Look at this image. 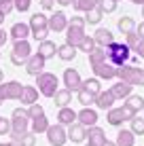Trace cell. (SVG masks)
Wrapping results in <instances>:
<instances>
[{
    "instance_id": "58",
    "label": "cell",
    "mask_w": 144,
    "mask_h": 146,
    "mask_svg": "<svg viewBox=\"0 0 144 146\" xmlns=\"http://www.w3.org/2000/svg\"><path fill=\"white\" fill-rule=\"evenodd\" d=\"M142 17H144V7H142Z\"/></svg>"
},
{
    "instance_id": "52",
    "label": "cell",
    "mask_w": 144,
    "mask_h": 146,
    "mask_svg": "<svg viewBox=\"0 0 144 146\" xmlns=\"http://www.w3.org/2000/svg\"><path fill=\"white\" fill-rule=\"evenodd\" d=\"M4 17H7V15H4L2 11H0V26H2V21H4Z\"/></svg>"
},
{
    "instance_id": "11",
    "label": "cell",
    "mask_w": 144,
    "mask_h": 146,
    "mask_svg": "<svg viewBox=\"0 0 144 146\" xmlns=\"http://www.w3.org/2000/svg\"><path fill=\"white\" fill-rule=\"evenodd\" d=\"M44 64H47V59H44L40 53H32L30 59L26 62V72L30 76H38V74L44 72Z\"/></svg>"
},
{
    "instance_id": "28",
    "label": "cell",
    "mask_w": 144,
    "mask_h": 146,
    "mask_svg": "<svg viewBox=\"0 0 144 146\" xmlns=\"http://www.w3.org/2000/svg\"><path fill=\"white\" fill-rule=\"evenodd\" d=\"M115 144L117 146H133L136 144V135L131 133V129H119Z\"/></svg>"
},
{
    "instance_id": "23",
    "label": "cell",
    "mask_w": 144,
    "mask_h": 146,
    "mask_svg": "<svg viewBox=\"0 0 144 146\" xmlns=\"http://www.w3.org/2000/svg\"><path fill=\"white\" fill-rule=\"evenodd\" d=\"M57 123L59 125H64V127H70L72 123H76V110H72L70 106H66V108H59V112H57Z\"/></svg>"
},
{
    "instance_id": "46",
    "label": "cell",
    "mask_w": 144,
    "mask_h": 146,
    "mask_svg": "<svg viewBox=\"0 0 144 146\" xmlns=\"http://www.w3.org/2000/svg\"><path fill=\"white\" fill-rule=\"evenodd\" d=\"M70 23H78V26H85V17H81V15H74L70 19Z\"/></svg>"
},
{
    "instance_id": "44",
    "label": "cell",
    "mask_w": 144,
    "mask_h": 146,
    "mask_svg": "<svg viewBox=\"0 0 144 146\" xmlns=\"http://www.w3.org/2000/svg\"><path fill=\"white\" fill-rule=\"evenodd\" d=\"M15 9V0H0V11L4 15H9Z\"/></svg>"
},
{
    "instance_id": "8",
    "label": "cell",
    "mask_w": 144,
    "mask_h": 146,
    "mask_svg": "<svg viewBox=\"0 0 144 146\" xmlns=\"http://www.w3.org/2000/svg\"><path fill=\"white\" fill-rule=\"evenodd\" d=\"M85 26H78V23H70L68 21V28H66V42L72 44V47L78 49V44L83 42V38H85Z\"/></svg>"
},
{
    "instance_id": "12",
    "label": "cell",
    "mask_w": 144,
    "mask_h": 146,
    "mask_svg": "<svg viewBox=\"0 0 144 146\" xmlns=\"http://www.w3.org/2000/svg\"><path fill=\"white\" fill-rule=\"evenodd\" d=\"M0 91H2L4 100H21L23 85L19 83V80H9V83L0 85Z\"/></svg>"
},
{
    "instance_id": "7",
    "label": "cell",
    "mask_w": 144,
    "mask_h": 146,
    "mask_svg": "<svg viewBox=\"0 0 144 146\" xmlns=\"http://www.w3.org/2000/svg\"><path fill=\"white\" fill-rule=\"evenodd\" d=\"M47 142L51 144V146H64L68 142V131H66V127L64 125H49V129H47Z\"/></svg>"
},
{
    "instance_id": "42",
    "label": "cell",
    "mask_w": 144,
    "mask_h": 146,
    "mask_svg": "<svg viewBox=\"0 0 144 146\" xmlns=\"http://www.w3.org/2000/svg\"><path fill=\"white\" fill-rule=\"evenodd\" d=\"M13 127H11V119L0 117V135H11Z\"/></svg>"
},
{
    "instance_id": "53",
    "label": "cell",
    "mask_w": 144,
    "mask_h": 146,
    "mask_svg": "<svg viewBox=\"0 0 144 146\" xmlns=\"http://www.w3.org/2000/svg\"><path fill=\"white\" fill-rule=\"evenodd\" d=\"M131 2L133 4H142V7H144V0H131Z\"/></svg>"
},
{
    "instance_id": "31",
    "label": "cell",
    "mask_w": 144,
    "mask_h": 146,
    "mask_svg": "<svg viewBox=\"0 0 144 146\" xmlns=\"http://www.w3.org/2000/svg\"><path fill=\"white\" fill-rule=\"evenodd\" d=\"M72 9L76 13H89L98 9V0H72Z\"/></svg>"
},
{
    "instance_id": "6",
    "label": "cell",
    "mask_w": 144,
    "mask_h": 146,
    "mask_svg": "<svg viewBox=\"0 0 144 146\" xmlns=\"http://www.w3.org/2000/svg\"><path fill=\"white\" fill-rule=\"evenodd\" d=\"M11 133H26L30 129V117H28V108H15L11 112Z\"/></svg>"
},
{
    "instance_id": "10",
    "label": "cell",
    "mask_w": 144,
    "mask_h": 146,
    "mask_svg": "<svg viewBox=\"0 0 144 146\" xmlns=\"http://www.w3.org/2000/svg\"><path fill=\"white\" fill-rule=\"evenodd\" d=\"M64 87L68 89V91H81V87H83V78H81V74H78V70H74V68H66V72H64Z\"/></svg>"
},
{
    "instance_id": "13",
    "label": "cell",
    "mask_w": 144,
    "mask_h": 146,
    "mask_svg": "<svg viewBox=\"0 0 144 146\" xmlns=\"http://www.w3.org/2000/svg\"><path fill=\"white\" fill-rule=\"evenodd\" d=\"M93 74H96V78H102V80H112V78H117V66H112L110 62H102V64H98V66H93Z\"/></svg>"
},
{
    "instance_id": "38",
    "label": "cell",
    "mask_w": 144,
    "mask_h": 146,
    "mask_svg": "<svg viewBox=\"0 0 144 146\" xmlns=\"http://www.w3.org/2000/svg\"><path fill=\"white\" fill-rule=\"evenodd\" d=\"M96 47H98V44H96V40H93V36H89V34H87V36L83 38V42L78 44V51H85V53L89 55Z\"/></svg>"
},
{
    "instance_id": "39",
    "label": "cell",
    "mask_w": 144,
    "mask_h": 146,
    "mask_svg": "<svg viewBox=\"0 0 144 146\" xmlns=\"http://www.w3.org/2000/svg\"><path fill=\"white\" fill-rule=\"evenodd\" d=\"M102 17H104V15L98 11V9H93V11L85 13V23H93V26H96V23H100V21H102Z\"/></svg>"
},
{
    "instance_id": "32",
    "label": "cell",
    "mask_w": 144,
    "mask_h": 146,
    "mask_svg": "<svg viewBox=\"0 0 144 146\" xmlns=\"http://www.w3.org/2000/svg\"><path fill=\"white\" fill-rule=\"evenodd\" d=\"M81 89H85V91L89 95H93V98H98V95L102 93V85H100V78H87V80H83V87Z\"/></svg>"
},
{
    "instance_id": "19",
    "label": "cell",
    "mask_w": 144,
    "mask_h": 146,
    "mask_svg": "<svg viewBox=\"0 0 144 146\" xmlns=\"http://www.w3.org/2000/svg\"><path fill=\"white\" fill-rule=\"evenodd\" d=\"M30 26L28 23H23V21H17V23H13L11 26V32H9V36H11L13 40H28L30 36Z\"/></svg>"
},
{
    "instance_id": "17",
    "label": "cell",
    "mask_w": 144,
    "mask_h": 146,
    "mask_svg": "<svg viewBox=\"0 0 144 146\" xmlns=\"http://www.w3.org/2000/svg\"><path fill=\"white\" fill-rule=\"evenodd\" d=\"M106 131H104L102 127H89L87 129V144H91V146H104L106 144Z\"/></svg>"
},
{
    "instance_id": "40",
    "label": "cell",
    "mask_w": 144,
    "mask_h": 146,
    "mask_svg": "<svg viewBox=\"0 0 144 146\" xmlns=\"http://www.w3.org/2000/svg\"><path fill=\"white\" fill-rule=\"evenodd\" d=\"M76 95H78V102H81V104H83V108H87V106H91V104H93V102H96V98H93V95H89V93L85 91V89H81V91H78Z\"/></svg>"
},
{
    "instance_id": "54",
    "label": "cell",
    "mask_w": 144,
    "mask_h": 146,
    "mask_svg": "<svg viewBox=\"0 0 144 146\" xmlns=\"http://www.w3.org/2000/svg\"><path fill=\"white\" fill-rule=\"evenodd\" d=\"M0 146H13V142H0Z\"/></svg>"
},
{
    "instance_id": "36",
    "label": "cell",
    "mask_w": 144,
    "mask_h": 146,
    "mask_svg": "<svg viewBox=\"0 0 144 146\" xmlns=\"http://www.w3.org/2000/svg\"><path fill=\"white\" fill-rule=\"evenodd\" d=\"M129 123H131L129 129H131L133 135H144V119H142V117H138V114H136V117H133Z\"/></svg>"
},
{
    "instance_id": "41",
    "label": "cell",
    "mask_w": 144,
    "mask_h": 146,
    "mask_svg": "<svg viewBox=\"0 0 144 146\" xmlns=\"http://www.w3.org/2000/svg\"><path fill=\"white\" fill-rule=\"evenodd\" d=\"M42 114H44V108L40 106V104H32V106H28V117H30V121L42 117Z\"/></svg>"
},
{
    "instance_id": "48",
    "label": "cell",
    "mask_w": 144,
    "mask_h": 146,
    "mask_svg": "<svg viewBox=\"0 0 144 146\" xmlns=\"http://www.w3.org/2000/svg\"><path fill=\"white\" fill-rule=\"evenodd\" d=\"M136 55H138V57H140V59H144V40L140 42V47L136 49Z\"/></svg>"
},
{
    "instance_id": "49",
    "label": "cell",
    "mask_w": 144,
    "mask_h": 146,
    "mask_svg": "<svg viewBox=\"0 0 144 146\" xmlns=\"http://www.w3.org/2000/svg\"><path fill=\"white\" fill-rule=\"evenodd\" d=\"M136 32H138V34H140V36H142V40H144V21H142V23H140V26H138V28H136Z\"/></svg>"
},
{
    "instance_id": "45",
    "label": "cell",
    "mask_w": 144,
    "mask_h": 146,
    "mask_svg": "<svg viewBox=\"0 0 144 146\" xmlns=\"http://www.w3.org/2000/svg\"><path fill=\"white\" fill-rule=\"evenodd\" d=\"M40 7L44 11H51V9L55 7V0H40Z\"/></svg>"
},
{
    "instance_id": "37",
    "label": "cell",
    "mask_w": 144,
    "mask_h": 146,
    "mask_svg": "<svg viewBox=\"0 0 144 146\" xmlns=\"http://www.w3.org/2000/svg\"><path fill=\"white\" fill-rule=\"evenodd\" d=\"M140 42H142V36L138 32H131V34H127V36H125V44L131 49V51H136V49L140 47Z\"/></svg>"
},
{
    "instance_id": "2",
    "label": "cell",
    "mask_w": 144,
    "mask_h": 146,
    "mask_svg": "<svg viewBox=\"0 0 144 146\" xmlns=\"http://www.w3.org/2000/svg\"><path fill=\"white\" fill-rule=\"evenodd\" d=\"M106 55H108V62L112 66H125L131 57V49L127 47L125 42H112L110 47H106Z\"/></svg>"
},
{
    "instance_id": "60",
    "label": "cell",
    "mask_w": 144,
    "mask_h": 146,
    "mask_svg": "<svg viewBox=\"0 0 144 146\" xmlns=\"http://www.w3.org/2000/svg\"><path fill=\"white\" fill-rule=\"evenodd\" d=\"M117 2H119V0H117Z\"/></svg>"
},
{
    "instance_id": "50",
    "label": "cell",
    "mask_w": 144,
    "mask_h": 146,
    "mask_svg": "<svg viewBox=\"0 0 144 146\" xmlns=\"http://www.w3.org/2000/svg\"><path fill=\"white\" fill-rule=\"evenodd\" d=\"M57 4H62V7H68V4H72V0H55Z\"/></svg>"
},
{
    "instance_id": "56",
    "label": "cell",
    "mask_w": 144,
    "mask_h": 146,
    "mask_svg": "<svg viewBox=\"0 0 144 146\" xmlns=\"http://www.w3.org/2000/svg\"><path fill=\"white\" fill-rule=\"evenodd\" d=\"M2 80H4V72L0 70V85H2Z\"/></svg>"
},
{
    "instance_id": "3",
    "label": "cell",
    "mask_w": 144,
    "mask_h": 146,
    "mask_svg": "<svg viewBox=\"0 0 144 146\" xmlns=\"http://www.w3.org/2000/svg\"><path fill=\"white\" fill-rule=\"evenodd\" d=\"M36 85H38V87H36L38 93L44 95V98H51L53 100V95L57 93L59 78L53 72H42V74H38V76H36Z\"/></svg>"
},
{
    "instance_id": "5",
    "label": "cell",
    "mask_w": 144,
    "mask_h": 146,
    "mask_svg": "<svg viewBox=\"0 0 144 146\" xmlns=\"http://www.w3.org/2000/svg\"><path fill=\"white\" fill-rule=\"evenodd\" d=\"M30 55H32V47H30L28 40H15L13 51H11V62L15 66H26Z\"/></svg>"
},
{
    "instance_id": "15",
    "label": "cell",
    "mask_w": 144,
    "mask_h": 146,
    "mask_svg": "<svg viewBox=\"0 0 144 146\" xmlns=\"http://www.w3.org/2000/svg\"><path fill=\"white\" fill-rule=\"evenodd\" d=\"M68 21L70 19L66 17V13H62V11H55L49 17V32H66V28H68Z\"/></svg>"
},
{
    "instance_id": "59",
    "label": "cell",
    "mask_w": 144,
    "mask_h": 146,
    "mask_svg": "<svg viewBox=\"0 0 144 146\" xmlns=\"http://www.w3.org/2000/svg\"><path fill=\"white\" fill-rule=\"evenodd\" d=\"M85 146H91V144H85Z\"/></svg>"
},
{
    "instance_id": "21",
    "label": "cell",
    "mask_w": 144,
    "mask_h": 146,
    "mask_svg": "<svg viewBox=\"0 0 144 146\" xmlns=\"http://www.w3.org/2000/svg\"><path fill=\"white\" fill-rule=\"evenodd\" d=\"M19 102L23 106H32V104H38V89L34 85H23V93H21V100Z\"/></svg>"
},
{
    "instance_id": "55",
    "label": "cell",
    "mask_w": 144,
    "mask_h": 146,
    "mask_svg": "<svg viewBox=\"0 0 144 146\" xmlns=\"http://www.w3.org/2000/svg\"><path fill=\"white\" fill-rule=\"evenodd\" d=\"M4 104V95H2V91H0V106Z\"/></svg>"
},
{
    "instance_id": "35",
    "label": "cell",
    "mask_w": 144,
    "mask_h": 146,
    "mask_svg": "<svg viewBox=\"0 0 144 146\" xmlns=\"http://www.w3.org/2000/svg\"><path fill=\"white\" fill-rule=\"evenodd\" d=\"M117 0H98V11L102 15H108V13H115L117 11Z\"/></svg>"
},
{
    "instance_id": "34",
    "label": "cell",
    "mask_w": 144,
    "mask_h": 146,
    "mask_svg": "<svg viewBox=\"0 0 144 146\" xmlns=\"http://www.w3.org/2000/svg\"><path fill=\"white\" fill-rule=\"evenodd\" d=\"M102 62H108L106 49H102V47H96L91 53H89V64H91V68H93V66H98V64H102Z\"/></svg>"
},
{
    "instance_id": "30",
    "label": "cell",
    "mask_w": 144,
    "mask_h": 146,
    "mask_svg": "<svg viewBox=\"0 0 144 146\" xmlns=\"http://www.w3.org/2000/svg\"><path fill=\"white\" fill-rule=\"evenodd\" d=\"M49 125H51V123H49V119L44 117V114H42V117H38V119H32V121H30V127H32V133H34V135L47 133Z\"/></svg>"
},
{
    "instance_id": "47",
    "label": "cell",
    "mask_w": 144,
    "mask_h": 146,
    "mask_svg": "<svg viewBox=\"0 0 144 146\" xmlns=\"http://www.w3.org/2000/svg\"><path fill=\"white\" fill-rule=\"evenodd\" d=\"M7 40H9V32H4V30L0 28V47H2V44H7Z\"/></svg>"
},
{
    "instance_id": "24",
    "label": "cell",
    "mask_w": 144,
    "mask_h": 146,
    "mask_svg": "<svg viewBox=\"0 0 144 146\" xmlns=\"http://www.w3.org/2000/svg\"><path fill=\"white\" fill-rule=\"evenodd\" d=\"M36 53H40L44 59H51V57L57 55V44L47 38V40H42V42H38V51Z\"/></svg>"
},
{
    "instance_id": "14",
    "label": "cell",
    "mask_w": 144,
    "mask_h": 146,
    "mask_svg": "<svg viewBox=\"0 0 144 146\" xmlns=\"http://www.w3.org/2000/svg\"><path fill=\"white\" fill-rule=\"evenodd\" d=\"M76 123H81L83 127H96L98 125V110H93V108H83V110H78L76 112Z\"/></svg>"
},
{
    "instance_id": "29",
    "label": "cell",
    "mask_w": 144,
    "mask_h": 146,
    "mask_svg": "<svg viewBox=\"0 0 144 146\" xmlns=\"http://www.w3.org/2000/svg\"><path fill=\"white\" fill-rule=\"evenodd\" d=\"M11 142H17L21 146H36V135L32 131H26V133H11Z\"/></svg>"
},
{
    "instance_id": "27",
    "label": "cell",
    "mask_w": 144,
    "mask_h": 146,
    "mask_svg": "<svg viewBox=\"0 0 144 146\" xmlns=\"http://www.w3.org/2000/svg\"><path fill=\"white\" fill-rule=\"evenodd\" d=\"M123 106H125L127 110H131L133 114H138V112L144 108V98H142V95H133V93H131L129 98L123 102Z\"/></svg>"
},
{
    "instance_id": "33",
    "label": "cell",
    "mask_w": 144,
    "mask_h": 146,
    "mask_svg": "<svg viewBox=\"0 0 144 146\" xmlns=\"http://www.w3.org/2000/svg\"><path fill=\"white\" fill-rule=\"evenodd\" d=\"M53 100H55V106H59V108H66L68 104L72 102V93L68 91L66 87H64V89H57V93L53 95Z\"/></svg>"
},
{
    "instance_id": "57",
    "label": "cell",
    "mask_w": 144,
    "mask_h": 146,
    "mask_svg": "<svg viewBox=\"0 0 144 146\" xmlns=\"http://www.w3.org/2000/svg\"><path fill=\"white\" fill-rule=\"evenodd\" d=\"M13 146H21V144H17V142H13Z\"/></svg>"
},
{
    "instance_id": "18",
    "label": "cell",
    "mask_w": 144,
    "mask_h": 146,
    "mask_svg": "<svg viewBox=\"0 0 144 146\" xmlns=\"http://www.w3.org/2000/svg\"><path fill=\"white\" fill-rule=\"evenodd\" d=\"M68 140H70L72 144H81L87 140V127H83L81 123H72L70 127H68Z\"/></svg>"
},
{
    "instance_id": "16",
    "label": "cell",
    "mask_w": 144,
    "mask_h": 146,
    "mask_svg": "<svg viewBox=\"0 0 144 146\" xmlns=\"http://www.w3.org/2000/svg\"><path fill=\"white\" fill-rule=\"evenodd\" d=\"M93 40H96V44H98V47H102V49H106V47H110L112 42H117L115 34H112L108 28H98L96 34H93Z\"/></svg>"
},
{
    "instance_id": "26",
    "label": "cell",
    "mask_w": 144,
    "mask_h": 146,
    "mask_svg": "<svg viewBox=\"0 0 144 146\" xmlns=\"http://www.w3.org/2000/svg\"><path fill=\"white\" fill-rule=\"evenodd\" d=\"M117 28H119V32L121 34H131V32H136V21H133V17H129V15H123V17H119V21H117Z\"/></svg>"
},
{
    "instance_id": "22",
    "label": "cell",
    "mask_w": 144,
    "mask_h": 146,
    "mask_svg": "<svg viewBox=\"0 0 144 146\" xmlns=\"http://www.w3.org/2000/svg\"><path fill=\"white\" fill-rule=\"evenodd\" d=\"M115 102H117L115 95H112V93H110V89H108V91H102L100 95H98L93 104H96V106L100 108V110H110V108H115Z\"/></svg>"
},
{
    "instance_id": "9",
    "label": "cell",
    "mask_w": 144,
    "mask_h": 146,
    "mask_svg": "<svg viewBox=\"0 0 144 146\" xmlns=\"http://www.w3.org/2000/svg\"><path fill=\"white\" fill-rule=\"evenodd\" d=\"M133 117H136V114H133L131 110H127L125 106H121V108H110V110H108V114H106L108 123L115 125V127L123 125V121H131Z\"/></svg>"
},
{
    "instance_id": "1",
    "label": "cell",
    "mask_w": 144,
    "mask_h": 146,
    "mask_svg": "<svg viewBox=\"0 0 144 146\" xmlns=\"http://www.w3.org/2000/svg\"><path fill=\"white\" fill-rule=\"evenodd\" d=\"M117 78L123 80V83H127V85H131V87H144V68H138V66H133V64L119 66Z\"/></svg>"
},
{
    "instance_id": "4",
    "label": "cell",
    "mask_w": 144,
    "mask_h": 146,
    "mask_svg": "<svg viewBox=\"0 0 144 146\" xmlns=\"http://www.w3.org/2000/svg\"><path fill=\"white\" fill-rule=\"evenodd\" d=\"M28 26H30V32H32V36L36 38L38 42L47 40V34H49V17H47V15L34 13L32 17H30Z\"/></svg>"
},
{
    "instance_id": "43",
    "label": "cell",
    "mask_w": 144,
    "mask_h": 146,
    "mask_svg": "<svg viewBox=\"0 0 144 146\" xmlns=\"http://www.w3.org/2000/svg\"><path fill=\"white\" fill-rule=\"evenodd\" d=\"M30 7H32V0H15V9H17L19 13L30 11Z\"/></svg>"
},
{
    "instance_id": "20",
    "label": "cell",
    "mask_w": 144,
    "mask_h": 146,
    "mask_svg": "<svg viewBox=\"0 0 144 146\" xmlns=\"http://www.w3.org/2000/svg\"><path fill=\"white\" fill-rule=\"evenodd\" d=\"M131 89H133L131 85L123 83V80H117V83L110 87V93L115 95V100H123V102H125V100L131 95Z\"/></svg>"
},
{
    "instance_id": "25",
    "label": "cell",
    "mask_w": 144,
    "mask_h": 146,
    "mask_svg": "<svg viewBox=\"0 0 144 146\" xmlns=\"http://www.w3.org/2000/svg\"><path fill=\"white\" fill-rule=\"evenodd\" d=\"M76 53H78V49L72 47V44H68V42H64V44L57 47V57L62 59V62H72V59L76 57Z\"/></svg>"
},
{
    "instance_id": "51",
    "label": "cell",
    "mask_w": 144,
    "mask_h": 146,
    "mask_svg": "<svg viewBox=\"0 0 144 146\" xmlns=\"http://www.w3.org/2000/svg\"><path fill=\"white\" fill-rule=\"evenodd\" d=\"M104 146H117V144L112 142V140H106V144H104Z\"/></svg>"
}]
</instances>
